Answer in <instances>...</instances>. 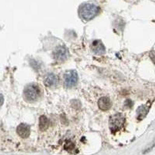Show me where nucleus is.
<instances>
[{"label":"nucleus","mask_w":155,"mask_h":155,"mask_svg":"<svg viewBox=\"0 0 155 155\" xmlns=\"http://www.w3.org/2000/svg\"><path fill=\"white\" fill-rule=\"evenodd\" d=\"M58 79L55 74L53 73H50L47 74L45 78L44 84L47 87H52L58 84Z\"/></svg>","instance_id":"10"},{"label":"nucleus","mask_w":155,"mask_h":155,"mask_svg":"<svg viewBox=\"0 0 155 155\" xmlns=\"http://www.w3.org/2000/svg\"><path fill=\"white\" fill-rule=\"evenodd\" d=\"M49 125V121L47 117L45 116H42L40 117L39 127L41 130L43 131L46 130L48 128Z\"/></svg>","instance_id":"11"},{"label":"nucleus","mask_w":155,"mask_h":155,"mask_svg":"<svg viewBox=\"0 0 155 155\" xmlns=\"http://www.w3.org/2000/svg\"><path fill=\"white\" fill-rule=\"evenodd\" d=\"M99 8L92 4H84L80 7V15L81 18L85 21H90L98 14Z\"/></svg>","instance_id":"1"},{"label":"nucleus","mask_w":155,"mask_h":155,"mask_svg":"<svg viewBox=\"0 0 155 155\" xmlns=\"http://www.w3.org/2000/svg\"><path fill=\"white\" fill-rule=\"evenodd\" d=\"M4 102V96L2 94H0V106H2Z\"/></svg>","instance_id":"13"},{"label":"nucleus","mask_w":155,"mask_h":155,"mask_svg":"<svg viewBox=\"0 0 155 155\" xmlns=\"http://www.w3.org/2000/svg\"><path fill=\"white\" fill-rule=\"evenodd\" d=\"M17 134L21 138H26L29 137L30 134V128L29 126L25 124H20L16 129Z\"/></svg>","instance_id":"8"},{"label":"nucleus","mask_w":155,"mask_h":155,"mask_svg":"<svg viewBox=\"0 0 155 155\" xmlns=\"http://www.w3.org/2000/svg\"><path fill=\"white\" fill-rule=\"evenodd\" d=\"M133 105V103L132 101L131 100L127 99V100H126V102H125V105H126L127 107H132Z\"/></svg>","instance_id":"12"},{"label":"nucleus","mask_w":155,"mask_h":155,"mask_svg":"<svg viewBox=\"0 0 155 155\" xmlns=\"http://www.w3.org/2000/svg\"><path fill=\"white\" fill-rule=\"evenodd\" d=\"M54 56L56 59L63 61L68 58V50L63 46H59L54 51Z\"/></svg>","instance_id":"7"},{"label":"nucleus","mask_w":155,"mask_h":155,"mask_svg":"<svg viewBox=\"0 0 155 155\" xmlns=\"http://www.w3.org/2000/svg\"><path fill=\"white\" fill-rule=\"evenodd\" d=\"M126 118L122 114L117 113L111 116L109 120V127L112 133H116L122 128Z\"/></svg>","instance_id":"2"},{"label":"nucleus","mask_w":155,"mask_h":155,"mask_svg":"<svg viewBox=\"0 0 155 155\" xmlns=\"http://www.w3.org/2000/svg\"><path fill=\"white\" fill-rule=\"evenodd\" d=\"M64 84L66 87L71 88L77 84L78 80V75L75 70H70L64 74Z\"/></svg>","instance_id":"4"},{"label":"nucleus","mask_w":155,"mask_h":155,"mask_svg":"<svg viewBox=\"0 0 155 155\" xmlns=\"http://www.w3.org/2000/svg\"><path fill=\"white\" fill-rule=\"evenodd\" d=\"M150 107L151 104L150 102L138 107L137 110V119L140 121L144 119L149 112Z\"/></svg>","instance_id":"5"},{"label":"nucleus","mask_w":155,"mask_h":155,"mask_svg":"<svg viewBox=\"0 0 155 155\" xmlns=\"http://www.w3.org/2000/svg\"><path fill=\"white\" fill-rule=\"evenodd\" d=\"M39 88L34 84H30L26 85L24 91V95L26 100L29 102L36 101L40 96Z\"/></svg>","instance_id":"3"},{"label":"nucleus","mask_w":155,"mask_h":155,"mask_svg":"<svg viewBox=\"0 0 155 155\" xmlns=\"http://www.w3.org/2000/svg\"><path fill=\"white\" fill-rule=\"evenodd\" d=\"M98 106L100 110L106 111L111 107V101L108 97H102L98 101Z\"/></svg>","instance_id":"9"},{"label":"nucleus","mask_w":155,"mask_h":155,"mask_svg":"<svg viewBox=\"0 0 155 155\" xmlns=\"http://www.w3.org/2000/svg\"><path fill=\"white\" fill-rule=\"evenodd\" d=\"M92 50L97 55H101L105 54L106 48L101 40H96L94 41L92 44Z\"/></svg>","instance_id":"6"}]
</instances>
